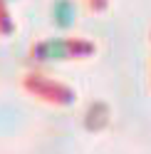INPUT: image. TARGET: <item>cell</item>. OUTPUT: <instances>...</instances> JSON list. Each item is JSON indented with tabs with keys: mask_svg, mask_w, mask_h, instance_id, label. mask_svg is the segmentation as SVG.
<instances>
[{
	"mask_svg": "<svg viewBox=\"0 0 151 154\" xmlns=\"http://www.w3.org/2000/svg\"><path fill=\"white\" fill-rule=\"evenodd\" d=\"M52 20L57 27H70L74 23V8L70 0H57V5L52 8Z\"/></svg>",
	"mask_w": 151,
	"mask_h": 154,
	"instance_id": "6da1fadb",
	"label": "cell"
}]
</instances>
